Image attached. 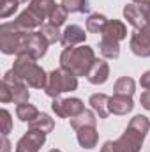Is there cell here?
<instances>
[{"label":"cell","instance_id":"1","mask_svg":"<svg viewBox=\"0 0 150 152\" xmlns=\"http://www.w3.org/2000/svg\"><path fill=\"white\" fill-rule=\"evenodd\" d=\"M62 67L74 76H87L95 62L94 50L90 46H78V48H66L60 57Z\"/></svg>","mask_w":150,"mask_h":152},{"label":"cell","instance_id":"2","mask_svg":"<svg viewBox=\"0 0 150 152\" xmlns=\"http://www.w3.org/2000/svg\"><path fill=\"white\" fill-rule=\"evenodd\" d=\"M149 127H150L149 118L143 117V115H136L129 122L125 133L115 142L117 152H138L143 140H145V136H147V133H149Z\"/></svg>","mask_w":150,"mask_h":152},{"label":"cell","instance_id":"3","mask_svg":"<svg viewBox=\"0 0 150 152\" xmlns=\"http://www.w3.org/2000/svg\"><path fill=\"white\" fill-rule=\"evenodd\" d=\"M12 71H14V75L18 76V78H21L23 81H27L28 87L44 88L46 83H48L46 73L37 66L36 58L30 57V55H27V53H20V55H18Z\"/></svg>","mask_w":150,"mask_h":152},{"label":"cell","instance_id":"4","mask_svg":"<svg viewBox=\"0 0 150 152\" xmlns=\"http://www.w3.org/2000/svg\"><path fill=\"white\" fill-rule=\"evenodd\" d=\"M30 97V92H28V87L23 83L21 78L14 75V71H9L7 75L4 76V81H2V103H27Z\"/></svg>","mask_w":150,"mask_h":152},{"label":"cell","instance_id":"5","mask_svg":"<svg viewBox=\"0 0 150 152\" xmlns=\"http://www.w3.org/2000/svg\"><path fill=\"white\" fill-rule=\"evenodd\" d=\"M76 87H78V76L66 71L64 67H60V69H55L50 73L44 90L50 97H58L62 92H71Z\"/></svg>","mask_w":150,"mask_h":152},{"label":"cell","instance_id":"6","mask_svg":"<svg viewBox=\"0 0 150 152\" xmlns=\"http://www.w3.org/2000/svg\"><path fill=\"white\" fill-rule=\"evenodd\" d=\"M28 30L18 28L14 23H4L2 25V36H0V48L4 53H21L23 50V39Z\"/></svg>","mask_w":150,"mask_h":152},{"label":"cell","instance_id":"7","mask_svg":"<svg viewBox=\"0 0 150 152\" xmlns=\"http://www.w3.org/2000/svg\"><path fill=\"white\" fill-rule=\"evenodd\" d=\"M48 41L46 37L41 34V32H27L25 39H23V50L21 53H27L34 58H41L44 53H46V48H48Z\"/></svg>","mask_w":150,"mask_h":152},{"label":"cell","instance_id":"8","mask_svg":"<svg viewBox=\"0 0 150 152\" xmlns=\"http://www.w3.org/2000/svg\"><path fill=\"white\" fill-rule=\"evenodd\" d=\"M51 108H53V112L58 115V117H76V115H79L83 110H85V106H83V101L81 99H78V97H69V99H55L53 101V104H51Z\"/></svg>","mask_w":150,"mask_h":152},{"label":"cell","instance_id":"9","mask_svg":"<svg viewBox=\"0 0 150 152\" xmlns=\"http://www.w3.org/2000/svg\"><path fill=\"white\" fill-rule=\"evenodd\" d=\"M131 50L138 57H150V25L134 30L131 36Z\"/></svg>","mask_w":150,"mask_h":152},{"label":"cell","instance_id":"10","mask_svg":"<svg viewBox=\"0 0 150 152\" xmlns=\"http://www.w3.org/2000/svg\"><path fill=\"white\" fill-rule=\"evenodd\" d=\"M46 142V133L37 131V129H30L16 145V152H37L42 143Z\"/></svg>","mask_w":150,"mask_h":152},{"label":"cell","instance_id":"11","mask_svg":"<svg viewBox=\"0 0 150 152\" xmlns=\"http://www.w3.org/2000/svg\"><path fill=\"white\" fill-rule=\"evenodd\" d=\"M87 37V34H85V30L79 27V25H69V27H66V30L62 32V44L66 46V48H74L76 44H79V42H83Z\"/></svg>","mask_w":150,"mask_h":152},{"label":"cell","instance_id":"12","mask_svg":"<svg viewBox=\"0 0 150 152\" xmlns=\"http://www.w3.org/2000/svg\"><path fill=\"white\" fill-rule=\"evenodd\" d=\"M108 76H110V66H108V62L106 60H95L94 66H92V69L87 75V80L90 83H94V85H103L108 80Z\"/></svg>","mask_w":150,"mask_h":152},{"label":"cell","instance_id":"13","mask_svg":"<svg viewBox=\"0 0 150 152\" xmlns=\"http://www.w3.org/2000/svg\"><path fill=\"white\" fill-rule=\"evenodd\" d=\"M133 99L131 96H120L115 94L113 97H110V113L115 115H125L133 110Z\"/></svg>","mask_w":150,"mask_h":152},{"label":"cell","instance_id":"14","mask_svg":"<svg viewBox=\"0 0 150 152\" xmlns=\"http://www.w3.org/2000/svg\"><path fill=\"white\" fill-rule=\"evenodd\" d=\"M103 37H108V39H113V41H122V39L127 37V28L122 21L118 20H108L103 34Z\"/></svg>","mask_w":150,"mask_h":152},{"label":"cell","instance_id":"15","mask_svg":"<svg viewBox=\"0 0 150 152\" xmlns=\"http://www.w3.org/2000/svg\"><path fill=\"white\" fill-rule=\"evenodd\" d=\"M78 131V142L83 149H94L97 145V131H95V126H85V127H79L76 129Z\"/></svg>","mask_w":150,"mask_h":152},{"label":"cell","instance_id":"16","mask_svg":"<svg viewBox=\"0 0 150 152\" xmlns=\"http://www.w3.org/2000/svg\"><path fill=\"white\" fill-rule=\"evenodd\" d=\"M124 16H125V20H127L136 30H140V28H143V27L147 25L145 16H143L140 5H136V4H129V5H125V9H124Z\"/></svg>","mask_w":150,"mask_h":152},{"label":"cell","instance_id":"17","mask_svg":"<svg viewBox=\"0 0 150 152\" xmlns=\"http://www.w3.org/2000/svg\"><path fill=\"white\" fill-rule=\"evenodd\" d=\"M28 9H30L37 18H41V20L44 21L46 18L51 16V12H53V9H55V2H53V0H32L30 5H28Z\"/></svg>","mask_w":150,"mask_h":152},{"label":"cell","instance_id":"18","mask_svg":"<svg viewBox=\"0 0 150 152\" xmlns=\"http://www.w3.org/2000/svg\"><path fill=\"white\" fill-rule=\"evenodd\" d=\"M90 104L101 118H106L110 115V97L106 94H94L90 97Z\"/></svg>","mask_w":150,"mask_h":152},{"label":"cell","instance_id":"19","mask_svg":"<svg viewBox=\"0 0 150 152\" xmlns=\"http://www.w3.org/2000/svg\"><path fill=\"white\" fill-rule=\"evenodd\" d=\"M99 50H101V55L106 57V58H117L120 55V46H118V41H113V39L103 37L99 42Z\"/></svg>","mask_w":150,"mask_h":152},{"label":"cell","instance_id":"20","mask_svg":"<svg viewBox=\"0 0 150 152\" xmlns=\"http://www.w3.org/2000/svg\"><path fill=\"white\" fill-rule=\"evenodd\" d=\"M28 127H30V129L42 131V133H50V131L53 129V118L46 113H39L34 120L28 122Z\"/></svg>","mask_w":150,"mask_h":152},{"label":"cell","instance_id":"21","mask_svg":"<svg viewBox=\"0 0 150 152\" xmlns=\"http://www.w3.org/2000/svg\"><path fill=\"white\" fill-rule=\"evenodd\" d=\"M95 122H97V118H95V115L92 113L90 110H83L79 115H76V117L71 118V126L74 129L85 127V126H95Z\"/></svg>","mask_w":150,"mask_h":152},{"label":"cell","instance_id":"22","mask_svg":"<svg viewBox=\"0 0 150 152\" xmlns=\"http://www.w3.org/2000/svg\"><path fill=\"white\" fill-rule=\"evenodd\" d=\"M106 23H108V20H106L103 14H99V12L90 14L88 20H87V30H88V32H94V34H103Z\"/></svg>","mask_w":150,"mask_h":152},{"label":"cell","instance_id":"23","mask_svg":"<svg viewBox=\"0 0 150 152\" xmlns=\"http://www.w3.org/2000/svg\"><path fill=\"white\" fill-rule=\"evenodd\" d=\"M16 115H18L20 120L30 122V120H34L39 115V112H37V108L34 104H30V103H20L18 108H16Z\"/></svg>","mask_w":150,"mask_h":152},{"label":"cell","instance_id":"24","mask_svg":"<svg viewBox=\"0 0 150 152\" xmlns=\"http://www.w3.org/2000/svg\"><path fill=\"white\" fill-rule=\"evenodd\" d=\"M134 80H131V78H127V76H124V78H120V80H117V83H115V94H120V96H133L134 94Z\"/></svg>","mask_w":150,"mask_h":152},{"label":"cell","instance_id":"25","mask_svg":"<svg viewBox=\"0 0 150 152\" xmlns=\"http://www.w3.org/2000/svg\"><path fill=\"white\" fill-rule=\"evenodd\" d=\"M41 34L46 37V41L51 44V42H57V41H62V36L58 32V27L53 25V23H44L41 25Z\"/></svg>","mask_w":150,"mask_h":152},{"label":"cell","instance_id":"26","mask_svg":"<svg viewBox=\"0 0 150 152\" xmlns=\"http://www.w3.org/2000/svg\"><path fill=\"white\" fill-rule=\"evenodd\" d=\"M62 5L67 9V12H87L88 11V0H62Z\"/></svg>","mask_w":150,"mask_h":152},{"label":"cell","instance_id":"27","mask_svg":"<svg viewBox=\"0 0 150 152\" xmlns=\"http://www.w3.org/2000/svg\"><path fill=\"white\" fill-rule=\"evenodd\" d=\"M67 9L64 7V5H55V9H53V12H51V16H50V23H53V25H57V27H60L62 23H66V20H67Z\"/></svg>","mask_w":150,"mask_h":152},{"label":"cell","instance_id":"28","mask_svg":"<svg viewBox=\"0 0 150 152\" xmlns=\"http://www.w3.org/2000/svg\"><path fill=\"white\" fill-rule=\"evenodd\" d=\"M18 0H2V12H0V16L2 18H7V16H11L16 9H18Z\"/></svg>","mask_w":150,"mask_h":152},{"label":"cell","instance_id":"29","mask_svg":"<svg viewBox=\"0 0 150 152\" xmlns=\"http://www.w3.org/2000/svg\"><path fill=\"white\" fill-rule=\"evenodd\" d=\"M2 122H4L2 133L4 134H9V131H11V115H9L7 110H2Z\"/></svg>","mask_w":150,"mask_h":152},{"label":"cell","instance_id":"30","mask_svg":"<svg viewBox=\"0 0 150 152\" xmlns=\"http://www.w3.org/2000/svg\"><path fill=\"white\" fill-rule=\"evenodd\" d=\"M140 9H141V12H143V16H145L147 25H150V0L141 2V4H140Z\"/></svg>","mask_w":150,"mask_h":152},{"label":"cell","instance_id":"31","mask_svg":"<svg viewBox=\"0 0 150 152\" xmlns=\"http://www.w3.org/2000/svg\"><path fill=\"white\" fill-rule=\"evenodd\" d=\"M140 101H141V106H143V108L150 110V90H145V92L141 94Z\"/></svg>","mask_w":150,"mask_h":152},{"label":"cell","instance_id":"32","mask_svg":"<svg viewBox=\"0 0 150 152\" xmlns=\"http://www.w3.org/2000/svg\"><path fill=\"white\" fill-rule=\"evenodd\" d=\"M140 83H141V87H143L145 90H150V71L143 73L141 80H140Z\"/></svg>","mask_w":150,"mask_h":152},{"label":"cell","instance_id":"33","mask_svg":"<svg viewBox=\"0 0 150 152\" xmlns=\"http://www.w3.org/2000/svg\"><path fill=\"white\" fill-rule=\"evenodd\" d=\"M101 152H117V149H115V142H106L104 147L101 149Z\"/></svg>","mask_w":150,"mask_h":152},{"label":"cell","instance_id":"34","mask_svg":"<svg viewBox=\"0 0 150 152\" xmlns=\"http://www.w3.org/2000/svg\"><path fill=\"white\" fill-rule=\"evenodd\" d=\"M9 149H11V143L7 140V134H4L2 136V152H9Z\"/></svg>","mask_w":150,"mask_h":152},{"label":"cell","instance_id":"35","mask_svg":"<svg viewBox=\"0 0 150 152\" xmlns=\"http://www.w3.org/2000/svg\"><path fill=\"white\" fill-rule=\"evenodd\" d=\"M133 2H140L141 4V2H147V0H133Z\"/></svg>","mask_w":150,"mask_h":152},{"label":"cell","instance_id":"36","mask_svg":"<svg viewBox=\"0 0 150 152\" xmlns=\"http://www.w3.org/2000/svg\"><path fill=\"white\" fill-rule=\"evenodd\" d=\"M50 152H60V151H57V149H53V151H50Z\"/></svg>","mask_w":150,"mask_h":152}]
</instances>
